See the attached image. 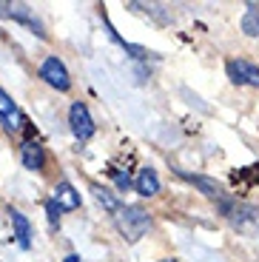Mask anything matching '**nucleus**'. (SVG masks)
Here are the masks:
<instances>
[{"label": "nucleus", "instance_id": "f257e3e1", "mask_svg": "<svg viewBox=\"0 0 259 262\" xmlns=\"http://www.w3.org/2000/svg\"><path fill=\"white\" fill-rule=\"evenodd\" d=\"M114 225H117V231L123 234V239L137 243V239H143L145 231L151 228V216H148V211H143L140 205H120V208L114 211Z\"/></svg>", "mask_w": 259, "mask_h": 262}, {"label": "nucleus", "instance_id": "f03ea898", "mask_svg": "<svg viewBox=\"0 0 259 262\" xmlns=\"http://www.w3.org/2000/svg\"><path fill=\"white\" fill-rule=\"evenodd\" d=\"M69 125H72V134L80 140V143L91 140L94 131H97V125H94V120H91L89 105L85 103H72V108H69Z\"/></svg>", "mask_w": 259, "mask_h": 262}, {"label": "nucleus", "instance_id": "7ed1b4c3", "mask_svg": "<svg viewBox=\"0 0 259 262\" xmlns=\"http://www.w3.org/2000/svg\"><path fill=\"white\" fill-rule=\"evenodd\" d=\"M40 77L52 85V89H57V92H69V89H72V77H69V72H66L63 60H57V57H46L43 60Z\"/></svg>", "mask_w": 259, "mask_h": 262}, {"label": "nucleus", "instance_id": "20e7f679", "mask_svg": "<svg viewBox=\"0 0 259 262\" xmlns=\"http://www.w3.org/2000/svg\"><path fill=\"white\" fill-rule=\"evenodd\" d=\"M225 72L233 85H253V89H259V66H253L251 60H228Z\"/></svg>", "mask_w": 259, "mask_h": 262}, {"label": "nucleus", "instance_id": "39448f33", "mask_svg": "<svg viewBox=\"0 0 259 262\" xmlns=\"http://www.w3.org/2000/svg\"><path fill=\"white\" fill-rule=\"evenodd\" d=\"M0 123H3L6 131H12V134H17V131L26 128V117H23V112H20L17 103H14L3 89H0Z\"/></svg>", "mask_w": 259, "mask_h": 262}, {"label": "nucleus", "instance_id": "423d86ee", "mask_svg": "<svg viewBox=\"0 0 259 262\" xmlns=\"http://www.w3.org/2000/svg\"><path fill=\"white\" fill-rule=\"evenodd\" d=\"M0 17H9V20H20V23H26L29 29H34L37 37H46L43 26H40L37 20L32 17V9L26 3H0Z\"/></svg>", "mask_w": 259, "mask_h": 262}, {"label": "nucleus", "instance_id": "0eeeda50", "mask_svg": "<svg viewBox=\"0 0 259 262\" xmlns=\"http://www.w3.org/2000/svg\"><path fill=\"white\" fill-rule=\"evenodd\" d=\"M177 174H180L182 180H188V183H194L197 188L202 191L205 196H211V200H225V191H222V185L217 183V180H211V177H202V174H188V171H182V168H177Z\"/></svg>", "mask_w": 259, "mask_h": 262}, {"label": "nucleus", "instance_id": "6e6552de", "mask_svg": "<svg viewBox=\"0 0 259 262\" xmlns=\"http://www.w3.org/2000/svg\"><path fill=\"white\" fill-rule=\"evenodd\" d=\"M20 160H23V165H26L29 171H43L46 168V151L40 143H34V140H26V143L20 145Z\"/></svg>", "mask_w": 259, "mask_h": 262}, {"label": "nucleus", "instance_id": "1a4fd4ad", "mask_svg": "<svg viewBox=\"0 0 259 262\" xmlns=\"http://www.w3.org/2000/svg\"><path fill=\"white\" fill-rule=\"evenodd\" d=\"M52 200L63 211H77L80 208V194H77V188H74L69 180H60V183L54 185V196H52Z\"/></svg>", "mask_w": 259, "mask_h": 262}, {"label": "nucleus", "instance_id": "9d476101", "mask_svg": "<svg viewBox=\"0 0 259 262\" xmlns=\"http://www.w3.org/2000/svg\"><path fill=\"white\" fill-rule=\"evenodd\" d=\"M9 220H12V228H14V236H17L20 248H32V223H29L26 216L20 214V211H9Z\"/></svg>", "mask_w": 259, "mask_h": 262}, {"label": "nucleus", "instance_id": "9b49d317", "mask_svg": "<svg viewBox=\"0 0 259 262\" xmlns=\"http://www.w3.org/2000/svg\"><path fill=\"white\" fill-rule=\"evenodd\" d=\"M134 191L140 196L160 194V177H157V171L154 168H143V171H140V174H137V180H134Z\"/></svg>", "mask_w": 259, "mask_h": 262}, {"label": "nucleus", "instance_id": "f8f14e48", "mask_svg": "<svg viewBox=\"0 0 259 262\" xmlns=\"http://www.w3.org/2000/svg\"><path fill=\"white\" fill-rule=\"evenodd\" d=\"M91 194H94V200H97V203L103 205L105 211H111V214H114V211L120 208V200H117V196L111 194L109 188H103V185L94 183V185H91Z\"/></svg>", "mask_w": 259, "mask_h": 262}, {"label": "nucleus", "instance_id": "ddd939ff", "mask_svg": "<svg viewBox=\"0 0 259 262\" xmlns=\"http://www.w3.org/2000/svg\"><path fill=\"white\" fill-rule=\"evenodd\" d=\"M242 32L251 34V37H259V6L256 3L248 6V14L242 17Z\"/></svg>", "mask_w": 259, "mask_h": 262}, {"label": "nucleus", "instance_id": "4468645a", "mask_svg": "<svg viewBox=\"0 0 259 262\" xmlns=\"http://www.w3.org/2000/svg\"><path fill=\"white\" fill-rule=\"evenodd\" d=\"M60 214H63V208H60L54 200H49V203H46V216H49V223L57 225V223H60Z\"/></svg>", "mask_w": 259, "mask_h": 262}, {"label": "nucleus", "instance_id": "2eb2a0df", "mask_svg": "<svg viewBox=\"0 0 259 262\" xmlns=\"http://www.w3.org/2000/svg\"><path fill=\"white\" fill-rule=\"evenodd\" d=\"M111 177H114V183H117L120 191H128L131 185H134V180H131L128 174H123V171H111Z\"/></svg>", "mask_w": 259, "mask_h": 262}, {"label": "nucleus", "instance_id": "dca6fc26", "mask_svg": "<svg viewBox=\"0 0 259 262\" xmlns=\"http://www.w3.org/2000/svg\"><path fill=\"white\" fill-rule=\"evenodd\" d=\"M63 262H83V259H80L77 254H69V256H66V259H63Z\"/></svg>", "mask_w": 259, "mask_h": 262}, {"label": "nucleus", "instance_id": "f3484780", "mask_svg": "<svg viewBox=\"0 0 259 262\" xmlns=\"http://www.w3.org/2000/svg\"><path fill=\"white\" fill-rule=\"evenodd\" d=\"M160 262H177V259H160Z\"/></svg>", "mask_w": 259, "mask_h": 262}]
</instances>
